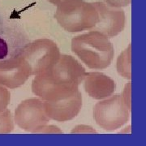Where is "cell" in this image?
Segmentation results:
<instances>
[{
	"instance_id": "6da1fadb",
	"label": "cell",
	"mask_w": 146,
	"mask_h": 146,
	"mask_svg": "<svg viewBox=\"0 0 146 146\" xmlns=\"http://www.w3.org/2000/svg\"><path fill=\"white\" fill-rule=\"evenodd\" d=\"M85 73V69L75 58L61 54L53 67L36 75L32 82V91L42 101L67 98L79 91Z\"/></svg>"
},
{
	"instance_id": "7a4b0ae2",
	"label": "cell",
	"mask_w": 146,
	"mask_h": 146,
	"mask_svg": "<svg viewBox=\"0 0 146 146\" xmlns=\"http://www.w3.org/2000/svg\"><path fill=\"white\" fill-rule=\"evenodd\" d=\"M72 50L88 68L94 70L108 68L115 54L109 38L98 31L75 36L72 40Z\"/></svg>"
},
{
	"instance_id": "3957f363",
	"label": "cell",
	"mask_w": 146,
	"mask_h": 146,
	"mask_svg": "<svg viewBox=\"0 0 146 146\" xmlns=\"http://www.w3.org/2000/svg\"><path fill=\"white\" fill-rule=\"evenodd\" d=\"M54 18L70 33L90 30L98 22V12L94 3L84 0H63L57 6Z\"/></svg>"
},
{
	"instance_id": "277c9868",
	"label": "cell",
	"mask_w": 146,
	"mask_h": 146,
	"mask_svg": "<svg viewBox=\"0 0 146 146\" xmlns=\"http://www.w3.org/2000/svg\"><path fill=\"white\" fill-rule=\"evenodd\" d=\"M31 70L32 76L44 72L60 58V50L52 40L42 38L28 44L19 53Z\"/></svg>"
},
{
	"instance_id": "5b68a950",
	"label": "cell",
	"mask_w": 146,
	"mask_h": 146,
	"mask_svg": "<svg viewBox=\"0 0 146 146\" xmlns=\"http://www.w3.org/2000/svg\"><path fill=\"white\" fill-rule=\"evenodd\" d=\"M130 110L121 95H115L95 105L94 118L97 124L106 131L119 128L128 121Z\"/></svg>"
},
{
	"instance_id": "8992f818",
	"label": "cell",
	"mask_w": 146,
	"mask_h": 146,
	"mask_svg": "<svg viewBox=\"0 0 146 146\" xmlns=\"http://www.w3.org/2000/svg\"><path fill=\"white\" fill-rule=\"evenodd\" d=\"M14 119L21 128L33 133L50 120L45 111L44 102L38 98L23 101L16 109Z\"/></svg>"
},
{
	"instance_id": "52a82bcc",
	"label": "cell",
	"mask_w": 146,
	"mask_h": 146,
	"mask_svg": "<svg viewBox=\"0 0 146 146\" xmlns=\"http://www.w3.org/2000/svg\"><path fill=\"white\" fill-rule=\"evenodd\" d=\"M98 12V22L90 29L103 33L108 38L117 36L125 26V13L121 7H115L105 2L94 3Z\"/></svg>"
},
{
	"instance_id": "ba28073f",
	"label": "cell",
	"mask_w": 146,
	"mask_h": 146,
	"mask_svg": "<svg viewBox=\"0 0 146 146\" xmlns=\"http://www.w3.org/2000/svg\"><path fill=\"white\" fill-rule=\"evenodd\" d=\"M31 70L25 59L18 54L0 61V84L8 89L21 87L31 76Z\"/></svg>"
},
{
	"instance_id": "9c48e42d",
	"label": "cell",
	"mask_w": 146,
	"mask_h": 146,
	"mask_svg": "<svg viewBox=\"0 0 146 146\" xmlns=\"http://www.w3.org/2000/svg\"><path fill=\"white\" fill-rule=\"evenodd\" d=\"M47 116L58 122H66L76 117L82 107V95L77 91L72 96L64 99L47 102L44 101Z\"/></svg>"
},
{
	"instance_id": "30bf717a",
	"label": "cell",
	"mask_w": 146,
	"mask_h": 146,
	"mask_svg": "<svg viewBox=\"0 0 146 146\" xmlns=\"http://www.w3.org/2000/svg\"><path fill=\"white\" fill-rule=\"evenodd\" d=\"M84 90L92 98L102 100L112 96L115 90V82L108 76L98 72L85 73Z\"/></svg>"
},
{
	"instance_id": "8fae6325",
	"label": "cell",
	"mask_w": 146,
	"mask_h": 146,
	"mask_svg": "<svg viewBox=\"0 0 146 146\" xmlns=\"http://www.w3.org/2000/svg\"><path fill=\"white\" fill-rule=\"evenodd\" d=\"M131 45L123 50L117 59V71L123 78L130 80L131 74Z\"/></svg>"
},
{
	"instance_id": "7c38bea8",
	"label": "cell",
	"mask_w": 146,
	"mask_h": 146,
	"mask_svg": "<svg viewBox=\"0 0 146 146\" xmlns=\"http://www.w3.org/2000/svg\"><path fill=\"white\" fill-rule=\"evenodd\" d=\"M14 129L12 116L9 110L0 113V134H8Z\"/></svg>"
},
{
	"instance_id": "4fadbf2b",
	"label": "cell",
	"mask_w": 146,
	"mask_h": 146,
	"mask_svg": "<svg viewBox=\"0 0 146 146\" xmlns=\"http://www.w3.org/2000/svg\"><path fill=\"white\" fill-rule=\"evenodd\" d=\"M11 101V94L5 86L0 84V113L4 111Z\"/></svg>"
},
{
	"instance_id": "5bb4252c",
	"label": "cell",
	"mask_w": 146,
	"mask_h": 146,
	"mask_svg": "<svg viewBox=\"0 0 146 146\" xmlns=\"http://www.w3.org/2000/svg\"><path fill=\"white\" fill-rule=\"evenodd\" d=\"M104 2L111 6V7H127V6L130 5L131 0H104Z\"/></svg>"
},
{
	"instance_id": "9a60e30c",
	"label": "cell",
	"mask_w": 146,
	"mask_h": 146,
	"mask_svg": "<svg viewBox=\"0 0 146 146\" xmlns=\"http://www.w3.org/2000/svg\"><path fill=\"white\" fill-rule=\"evenodd\" d=\"M121 96H122V98L126 106L131 110V82H129L126 85L123 94Z\"/></svg>"
},
{
	"instance_id": "2e32d148",
	"label": "cell",
	"mask_w": 146,
	"mask_h": 146,
	"mask_svg": "<svg viewBox=\"0 0 146 146\" xmlns=\"http://www.w3.org/2000/svg\"><path fill=\"white\" fill-rule=\"evenodd\" d=\"M8 54V46L6 41L0 36V59H3Z\"/></svg>"
},
{
	"instance_id": "e0dca14e",
	"label": "cell",
	"mask_w": 146,
	"mask_h": 146,
	"mask_svg": "<svg viewBox=\"0 0 146 146\" xmlns=\"http://www.w3.org/2000/svg\"><path fill=\"white\" fill-rule=\"evenodd\" d=\"M50 3H52L54 5L58 6L61 2H63V0H48Z\"/></svg>"
}]
</instances>
